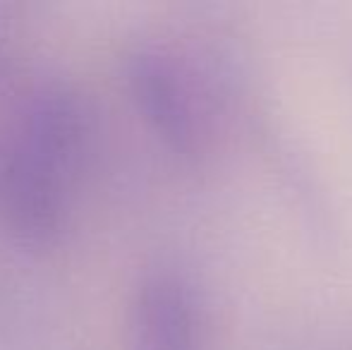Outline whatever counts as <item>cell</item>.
<instances>
[{"label": "cell", "instance_id": "1", "mask_svg": "<svg viewBox=\"0 0 352 350\" xmlns=\"http://www.w3.org/2000/svg\"><path fill=\"white\" fill-rule=\"evenodd\" d=\"M144 331L148 350H192V312L185 293L173 281H156L144 298Z\"/></svg>", "mask_w": 352, "mask_h": 350}]
</instances>
